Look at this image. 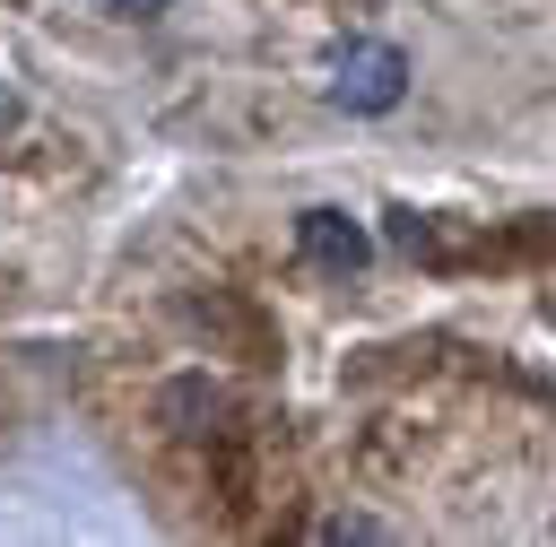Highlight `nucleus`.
Wrapping results in <instances>:
<instances>
[{
  "mask_svg": "<svg viewBox=\"0 0 556 547\" xmlns=\"http://www.w3.org/2000/svg\"><path fill=\"white\" fill-rule=\"evenodd\" d=\"M330 96H339L348 113H391V104L408 96V61H400L391 43H348V52H339Z\"/></svg>",
  "mask_w": 556,
  "mask_h": 547,
  "instance_id": "f257e3e1",
  "label": "nucleus"
},
{
  "mask_svg": "<svg viewBox=\"0 0 556 547\" xmlns=\"http://www.w3.org/2000/svg\"><path fill=\"white\" fill-rule=\"evenodd\" d=\"M295 252H304L313 269H330V278H356V269L374 260V234H365L348 208H304V217H295Z\"/></svg>",
  "mask_w": 556,
  "mask_h": 547,
  "instance_id": "f03ea898",
  "label": "nucleus"
},
{
  "mask_svg": "<svg viewBox=\"0 0 556 547\" xmlns=\"http://www.w3.org/2000/svg\"><path fill=\"white\" fill-rule=\"evenodd\" d=\"M165 417H174V425H191V417H217V391H208L200 373H182V382L165 391Z\"/></svg>",
  "mask_w": 556,
  "mask_h": 547,
  "instance_id": "7ed1b4c3",
  "label": "nucleus"
}]
</instances>
